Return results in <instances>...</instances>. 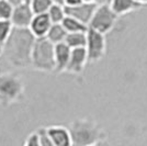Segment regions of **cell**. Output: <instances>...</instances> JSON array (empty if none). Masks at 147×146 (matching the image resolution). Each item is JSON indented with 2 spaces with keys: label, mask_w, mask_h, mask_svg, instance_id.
<instances>
[{
  "label": "cell",
  "mask_w": 147,
  "mask_h": 146,
  "mask_svg": "<svg viewBox=\"0 0 147 146\" xmlns=\"http://www.w3.org/2000/svg\"><path fill=\"white\" fill-rule=\"evenodd\" d=\"M119 18L120 17L112 10L110 5H98L89 22V28L108 34L113 30Z\"/></svg>",
  "instance_id": "obj_5"
},
{
  "label": "cell",
  "mask_w": 147,
  "mask_h": 146,
  "mask_svg": "<svg viewBox=\"0 0 147 146\" xmlns=\"http://www.w3.org/2000/svg\"><path fill=\"white\" fill-rule=\"evenodd\" d=\"M31 68L43 73L55 72V44L47 37L35 40L31 56Z\"/></svg>",
  "instance_id": "obj_4"
},
{
  "label": "cell",
  "mask_w": 147,
  "mask_h": 146,
  "mask_svg": "<svg viewBox=\"0 0 147 146\" xmlns=\"http://www.w3.org/2000/svg\"><path fill=\"white\" fill-rule=\"evenodd\" d=\"M84 2V0H64V6L65 7H74Z\"/></svg>",
  "instance_id": "obj_23"
},
{
  "label": "cell",
  "mask_w": 147,
  "mask_h": 146,
  "mask_svg": "<svg viewBox=\"0 0 147 146\" xmlns=\"http://www.w3.org/2000/svg\"><path fill=\"white\" fill-rule=\"evenodd\" d=\"M25 82L22 75L18 73H5L0 75V105L9 107L23 100Z\"/></svg>",
  "instance_id": "obj_3"
},
{
  "label": "cell",
  "mask_w": 147,
  "mask_h": 146,
  "mask_svg": "<svg viewBox=\"0 0 147 146\" xmlns=\"http://www.w3.org/2000/svg\"><path fill=\"white\" fill-rule=\"evenodd\" d=\"M13 24L10 19L6 20H0V43L5 44L10 37L13 31Z\"/></svg>",
  "instance_id": "obj_18"
},
{
  "label": "cell",
  "mask_w": 147,
  "mask_h": 146,
  "mask_svg": "<svg viewBox=\"0 0 147 146\" xmlns=\"http://www.w3.org/2000/svg\"><path fill=\"white\" fill-rule=\"evenodd\" d=\"M110 7L119 17H124L140 10L143 6L136 0H111Z\"/></svg>",
  "instance_id": "obj_13"
},
{
  "label": "cell",
  "mask_w": 147,
  "mask_h": 146,
  "mask_svg": "<svg viewBox=\"0 0 147 146\" xmlns=\"http://www.w3.org/2000/svg\"><path fill=\"white\" fill-rule=\"evenodd\" d=\"M70 54L71 49L65 42L55 44V73H65Z\"/></svg>",
  "instance_id": "obj_12"
},
{
  "label": "cell",
  "mask_w": 147,
  "mask_h": 146,
  "mask_svg": "<svg viewBox=\"0 0 147 146\" xmlns=\"http://www.w3.org/2000/svg\"><path fill=\"white\" fill-rule=\"evenodd\" d=\"M23 3H31V0H22Z\"/></svg>",
  "instance_id": "obj_29"
},
{
  "label": "cell",
  "mask_w": 147,
  "mask_h": 146,
  "mask_svg": "<svg viewBox=\"0 0 147 146\" xmlns=\"http://www.w3.org/2000/svg\"><path fill=\"white\" fill-rule=\"evenodd\" d=\"M111 0H96L97 5H110Z\"/></svg>",
  "instance_id": "obj_25"
},
{
  "label": "cell",
  "mask_w": 147,
  "mask_h": 146,
  "mask_svg": "<svg viewBox=\"0 0 147 146\" xmlns=\"http://www.w3.org/2000/svg\"><path fill=\"white\" fill-rule=\"evenodd\" d=\"M54 3L53 0H31V7L34 13L47 12L49 7Z\"/></svg>",
  "instance_id": "obj_19"
},
{
  "label": "cell",
  "mask_w": 147,
  "mask_h": 146,
  "mask_svg": "<svg viewBox=\"0 0 147 146\" xmlns=\"http://www.w3.org/2000/svg\"><path fill=\"white\" fill-rule=\"evenodd\" d=\"M73 145L91 146L103 144L107 133L97 121L90 118H80L69 123Z\"/></svg>",
  "instance_id": "obj_2"
},
{
  "label": "cell",
  "mask_w": 147,
  "mask_h": 146,
  "mask_svg": "<svg viewBox=\"0 0 147 146\" xmlns=\"http://www.w3.org/2000/svg\"><path fill=\"white\" fill-rule=\"evenodd\" d=\"M37 133H38V137H40V144L41 146H54L53 145V142L49 137V131H47V128H38L36 130Z\"/></svg>",
  "instance_id": "obj_21"
},
{
  "label": "cell",
  "mask_w": 147,
  "mask_h": 146,
  "mask_svg": "<svg viewBox=\"0 0 147 146\" xmlns=\"http://www.w3.org/2000/svg\"><path fill=\"white\" fill-rule=\"evenodd\" d=\"M9 2H10V5L12 7H17L19 5H22L23 3V1L22 0H8Z\"/></svg>",
  "instance_id": "obj_24"
},
{
  "label": "cell",
  "mask_w": 147,
  "mask_h": 146,
  "mask_svg": "<svg viewBox=\"0 0 147 146\" xmlns=\"http://www.w3.org/2000/svg\"><path fill=\"white\" fill-rule=\"evenodd\" d=\"M98 5L96 2H81L77 6L74 7H65L66 14L70 16L73 18H76L81 22L89 25V22L91 20L93 13L96 11Z\"/></svg>",
  "instance_id": "obj_9"
},
{
  "label": "cell",
  "mask_w": 147,
  "mask_h": 146,
  "mask_svg": "<svg viewBox=\"0 0 147 146\" xmlns=\"http://www.w3.org/2000/svg\"><path fill=\"white\" fill-rule=\"evenodd\" d=\"M85 2H96V0H84Z\"/></svg>",
  "instance_id": "obj_30"
},
{
  "label": "cell",
  "mask_w": 147,
  "mask_h": 146,
  "mask_svg": "<svg viewBox=\"0 0 147 146\" xmlns=\"http://www.w3.org/2000/svg\"><path fill=\"white\" fill-rule=\"evenodd\" d=\"M52 24H53V22L51 21L47 12L35 13L33 19H32V21H31L29 29H30L31 32L34 34V36L36 39L45 37L47 32H49V28L52 26Z\"/></svg>",
  "instance_id": "obj_10"
},
{
  "label": "cell",
  "mask_w": 147,
  "mask_h": 146,
  "mask_svg": "<svg viewBox=\"0 0 147 146\" xmlns=\"http://www.w3.org/2000/svg\"><path fill=\"white\" fill-rule=\"evenodd\" d=\"M87 54L89 63H98L107 53V40L105 34L89 28L87 31Z\"/></svg>",
  "instance_id": "obj_6"
},
{
  "label": "cell",
  "mask_w": 147,
  "mask_h": 146,
  "mask_svg": "<svg viewBox=\"0 0 147 146\" xmlns=\"http://www.w3.org/2000/svg\"><path fill=\"white\" fill-rule=\"evenodd\" d=\"M34 14L30 3H22L13 7L10 20L14 28H29Z\"/></svg>",
  "instance_id": "obj_8"
},
{
  "label": "cell",
  "mask_w": 147,
  "mask_h": 146,
  "mask_svg": "<svg viewBox=\"0 0 147 146\" xmlns=\"http://www.w3.org/2000/svg\"><path fill=\"white\" fill-rule=\"evenodd\" d=\"M36 37L29 28H13L10 37L3 44V57L10 66L25 69L31 67V56Z\"/></svg>",
  "instance_id": "obj_1"
},
{
  "label": "cell",
  "mask_w": 147,
  "mask_h": 146,
  "mask_svg": "<svg viewBox=\"0 0 147 146\" xmlns=\"http://www.w3.org/2000/svg\"><path fill=\"white\" fill-rule=\"evenodd\" d=\"M24 145L25 146H41L40 144V137H38V133L37 131H34L30 133L24 141Z\"/></svg>",
  "instance_id": "obj_22"
},
{
  "label": "cell",
  "mask_w": 147,
  "mask_h": 146,
  "mask_svg": "<svg viewBox=\"0 0 147 146\" xmlns=\"http://www.w3.org/2000/svg\"><path fill=\"white\" fill-rule=\"evenodd\" d=\"M136 1H138L142 6H147V0H136Z\"/></svg>",
  "instance_id": "obj_27"
},
{
  "label": "cell",
  "mask_w": 147,
  "mask_h": 146,
  "mask_svg": "<svg viewBox=\"0 0 147 146\" xmlns=\"http://www.w3.org/2000/svg\"><path fill=\"white\" fill-rule=\"evenodd\" d=\"M13 7L8 0H0V20L11 18Z\"/></svg>",
  "instance_id": "obj_20"
},
{
  "label": "cell",
  "mask_w": 147,
  "mask_h": 146,
  "mask_svg": "<svg viewBox=\"0 0 147 146\" xmlns=\"http://www.w3.org/2000/svg\"><path fill=\"white\" fill-rule=\"evenodd\" d=\"M61 24L66 29L68 33H75V32H87L89 29V25L81 22L76 18H73L70 16H66L63 20Z\"/></svg>",
  "instance_id": "obj_15"
},
{
  "label": "cell",
  "mask_w": 147,
  "mask_h": 146,
  "mask_svg": "<svg viewBox=\"0 0 147 146\" xmlns=\"http://www.w3.org/2000/svg\"><path fill=\"white\" fill-rule=\"evenodd\" d=\"M47 13H49V19L53 23H61L65 17L67 16L65 6L61 5V3H55V2L49 7Z\"/></svg>",
  "instance_id": "obj_17"
},
{
  "label": "cell",
  "mask_w": 147,
  "mask_h": 146,
  "mask_svg": "<svg viewBox=\"0 0 147 146\" xmlns=\"http://www.w3.org/2000/svg\"><path fill=\"white\" fill-rule=\"evenodd\" d=\"M65 43L70 49H79V47H86L87 44V32H75V33H68Z\"/></svg>",
  "instance_id": "obj_16"
},
{
  "label": "cell",
  "mask_w": 147,
  "mask_h": 146,
  "mask_svg": "<svg viewBox=\"0 0 147 146\" xmlns=\"http://www.w3.org/2000/svg\"><path fill=\"white\" fill-rule=\"evenodd\" d=\"M49 137L54 146H70L73 145L71 135L69 128L63 125H51L47 126Z\"/></svg>",
  "instance_id": "obj_11"
},
{
  "label": "cell",
  "mask_w": 147,
  "mask_h": 146,
  "mask_svg": "<svg viewBox=\"0 0 147 146\" xmlns=\"http://www.w3.org/2000/svg\"><path fill=\"white\" fill-rule=\"evenodd\" d=\"M67 34L68 32L61 23H53L45 37H47L53 44H58V43L65 42Z\"/></svg>",
  "instance_id": "obj_14"
},
{
  "label": "cell",
  "mask_w": 147,
  "mask_h": 146,
  "mask_svg": "<svg viewBox=\"0 0 147 146\" xmlns=\"http://www.w3.org/2000/svg\"><path fill=\"white\" fill-rule=\"evenodd\" d=\"M88 61V54H87L86 47H79V49H73L70 58L68 62V65L65 69V73L70 75H81L86 68Z\"/></svg>",
  "instance_id": "obj_7"
},
{
  "label": "cell",
  "mask_w": 147,
  "mask_h": 146,
  "mask_svg": "<svg viewBox=\"0 0 147 146\" xmlns=\"http://www.w3.org/2000/svg\"><path fill=\"white\" fill-rule=\"evenodd\" d=\"M3 49H5V47H3V44L0 43V58L3 56Z\"/></svg>",
  "instance_id": "obj_26"
},
{
  "label": "cell",
  "mask_w": 147,
  "mask_h": 146,
  "mask_svg": "<svg viewBox=\"0 0 147 146\" xmlns=\"http://www.w3.org/2000/svg\"><path fill=\"white\" fill-rule=\"evenodd\" d=\"M55 3H61V5H64V0H53Z\"/></svg>",
  "instance_id": "obj_28"
}]
</instances>
